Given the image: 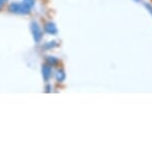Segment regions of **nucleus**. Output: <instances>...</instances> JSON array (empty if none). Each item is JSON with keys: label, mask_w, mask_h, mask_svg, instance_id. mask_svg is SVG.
Wrapping results in <instances>:
<instances>
[{"label": "nucleus", "mask_w": 152, "mask_h": 152, "mask_svg": "<svg viewBox=\"0 0 152 152\" xmlns=\"http://www.w3.org/2000/svg\"><path fill=\"white\" fill-rule=\"evenodd\" d=\"M30 30H31V33H32L34 41H35L36 43L40 42V40L42 39V31H41V29H40L39 25L37 24L35 21L31 22Z\"/></svg>", "instance_id": "2"}, {"label": "nucleus", "mask_w": 152, "mask_h": 152, "mask_svg": "<svg viewBox=\"0 0 152 152\" xmlns=\"http://www.w3.org/2000/svg\"><path fill=\"white\" fill-rule=\"evenodd\" d=\"M56 46V42H49L48 44L45 46L46 48H53V47H55Z\"/></svg>", "instance_id": "7"}, {"label": "nucleus", "mask_w": 152, "mask_h": 152, "mask_svg": "<svg viewBox=\"0 0 152 152\" xmlns=\"http://www.w3.org/2000/svg\"><path fill=\"white\" fill-rule=\"evenodd\" d=\"M44 30H45V32H47L48 34H51V35H54V34L57 33V27L53 22L46 23L44 27Z\"/></svg>", "instance_id": "3"}, {"label": "nucleus", "mask_w": 152, "mask_h": 152, "mask_svg": "<svg viewBox=\"0 0 152 152\" xmlns=\"http://www.w3.org/2000/svg\"><path fill=\"white\" fill-rule=\"evenodd\" d=\"M7 1H8V0H0V9L3 7V5L6 3Z\"/></svg>", "instance_id": "8"}, {"label": "nucleus", "mask_w": 152, "mask_h": 152, "mask_svg": "<svg viewBox=\"0 0 152 152\" xmlns=\"http://www.w3.org/2000/svg\"><path fill=\"white\" fill-rule=\"evenodd\" d=\"M51 73H52V70H51L50 65L42 66V75H43V79H44L45 81H47L51 77Z\"/></svg>", "instance_id": "4"}, {"label": "nucleus", "mask_w": 152, "mask_h": 152, "mask_svg": "<svg viewBox=\"0 0 152 152\" xmlns=\"http://www.w3.org/2000/svg\"><path fill=\"white\" fill-rule=\"evenodd\" d=\"M56 80H57V82H63L65 80V73H64V71L63 70H58L57 71V73H56Z\"/></svg>", "instance_id": "5"}, {"label": "nucleus", "mask_w": 152, "mask_h": 152, "mask_svg": "<svg viewBox=\"0 0 152 152\" xmlns=\"http://www.w3.org/2000/svg\"><path fill=\"white\" fill-rule=\"evenodd\" d=\"M33 6V1L31 0H27V1L23 2V3H12L9 5L8 9L10 12L15 13V14H28L30 12L31 7Z\"/></svg>", "instance_id": "1"}, {"label": "nucleus", "mask_w": 152, "mask_h": 152, "mask_svg": "<svg viewBox=\"0 0 152 152\" xmlns=\"http://www.w3.org/2000/svg\"><path fill=\"white\" fill-rule=\"evenodd\" d=\"M46 62L49 64L50 66H55L57 63H58V60H57L55 57H52V56H48L46 58Z\"/></svg>", "instance_id": "6"}, {"label": "nucleus", "mask_w": 152, "mask_h": 152, "mask_svg": "<svg viewBox=\"0 0 152 152\" xmlns=\"http://www.w3.org/2000/svg\"><path fill=\"white\" fill-rule=\"evenodd\" d=\"M134 1H139V0H134Z\"/></svg>", "instance_id": "10"}, {"label": "nucleus", "mask_w": 152, "mask_h": 152, "mask_svg": "<svg viewBox=\"0 0 152 152\" xmlns=\"http://www.w3.org/2000/svg\"><path fill=\"white\" fill-rule=\"evenodd\" d=\"M145 6H146V8H147V9H148L149 11H150V13L152 14V7L150 6V5H147V4H146Z\"/></svg>", "instance_id": "9"}]
</instances>
